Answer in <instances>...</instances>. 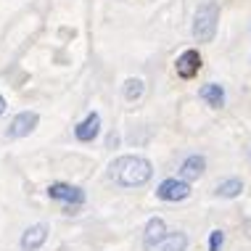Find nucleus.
I'll list each match as a JSON object with an SVG mask.
<instances>
[{
  "mask_svg": "<svg viewBox=\"0 0 251 251\" xmlns=\"http://www.w3.org/2000/svg\"><path fill=\"white\" fill-rule=\"evenodd\" d=\"M106 177L119 188H143L146 182H151L153 177V164L146 159V156H117V159L108 164Z\"/></svg>",
  "mask_w": 251,
  "mask_h": 251,
  "instance_id": "f257e3e1",
  "label": "nucleus"
},
{
  "mask_svg": "<svg viewBox=\"0 0 251 251\" xmlns=\"http://www.w3.org/2000/svg\"><path fill=\"white\" fill-rule=\"evenodd\" d=\"M217 26H220V3L206 0V3H201L193 13L191 32L199 43H212L214 35H217Z\"/></svg>",
  "mask_w": 251,
  "mask_h": 251,
  "instance_id": "f03ea898",
  "label": "nucleus"
},
{
  "mask_svg": "<svg viewBox=\"0 0 251 251\" xmlns=\"http://www.w3.org/2000/svg\"><path fill=\"white\" fill-rule=\"evenodd\" d=\"M191 193H193L191 182H185L180 177H167L156 185V199L167 201V203H180V201L191 199Z\"/></svg>",
  "mask_w": 251,
  "mask_h": 251,
  "instance_id": "7ed1b4c3",
  "label": "nucleus"
},
{
  "mask_svg": "<svg viewBox=\"0 0 251 251\" xmlns=\"http://www.w3.org/2000/svg\"><path fill=\"white\" fill-rule=\"evenodd\" d=\"M48 199L53 201H61V203H66V206H82L85 203V191L79 185H72V182H50L48 185Z\"/></svg>",
  "mask_w": 251,
  "mask_h": 251,
  "instance_id": "20e7f679",
  "label": "nucleus"
},
{
  "mask_svg": "<svg viewBox=\"0 0 251 251\" xmlns=\"http://www.w3.org/2000/svg\"><path fill=\"white\" fill-rule=\"evenodd\" d=\"M40 125V114L37 111H19L16 117L11 119L8 130H5V135H8L11 140H19V138H26V135H32L37 130Z\"/></svg>",
  "mask_w": 251,
  "mask_h": 251,
  "instance_id": "39448f33",
  "label": "nucleus"
},
{
  "mask_svg": "<svg viewBox=\"0 0 251 251\" xmlns=\"http://www.w3.org/2000/svg\"><path fill=\"white\" fill-rule=\"evenodd\" d=\"M201 66H203V58L199 48H188L175 58V72H177L180 79H193L201 72Z\"/></svg>",
  "mask_w": 251,
  "mask_h": 251,
  "instance_id": "423d86ee",
  "label": "nucleus"
},
{
  "mask_svg": "<svg viewBox=\"0 0 251 251\" xmlns=\"http://www.w3.org/2000/svg\"><path fill=\"white\" fill-rule=\"evenodd\" d=\"M100 135V114L98 111H90L82 122H77V127H74V138L79 140V143H93Z\"/></svg>",
  "mask_w": 251,
  "mask_h": 251,
  "instance_id": "0eeeda50",
  "label": "nucleus"
},
{
  "mask_svg": "<svg viewBox=\"0 0 251 251\" xmlns=\"http://www.w3.org/2000/svg\"><path fill=\"white\" fill-rule=\"evenodd\" d=\"M203 172H206V156H201V153L185 156V159H182V164H180V169H177L180 180H185V182L199 180Z\"/></svg>",
  "mask_w": 251,
  "mask_h": 251,
  "instance_id": "6e6552de",
  "label": "nucleus"
},
{
  "mask_svg": "<svg viewBox=\"0 0 251 251\" xmlns=\"http://www.w3.org/2000/svg\"><path fill=\"white\" fill-rule=\"evenodd\" d=\"M48 225L45 222H37V225H29L22 233V249L24 251H37L45 246V241H48Z\"/></svg>",
  "mask_w": 251,
  "mask_h": 251,
  "instance_id": "1a4fd4ad",
  "label": "nucleus"
},
{
  "mask_svg": "<svg viewBox=\"0 0 251 251\" xmlns=\"http://www.w3.org/2000/svg\"><path fill=\"white\" fill-rule=\"evenodd\" d=\"M199 98H201L209 108H222V106L227 103V93H225V87L217 85V82L201 85V87H199Z\"/></svg>",
  "mask_w": 251,
  "mask_h": 251,
  "instance_id": "9d476101",
  "label": "nucleus"
},
{
  "mask_svg": "<svg viewBox=\"0 0 251 251\" xmlns=\"http://www.w3.org/2000/svg\"><path fill=\"white\" fill-rule=\"evenodd\" d=\"M167 235V222L161 220V217H151V220L146 222V230H143V243L146 249L151 251L156 243H161V238Z\"/></svg>",
  "mask_w": 251,
  "mask_h": 251,
  "instance_id": "9b49d317",
  "label": "nucleus"
},
{
  "mask_svg": "<svg viewBox=\"0 0 251 251\" xmlns=\"http://www.w3.org/2000/svg\"><path fill=\"white\" fill-rule=\"evenodd\" d=\"M243 193V180L241 177H225V180H220L214 185V196L217 199H238V196Z\"/></svg>",
  "mask_w": 251,
  "mask_h": 251,
  "instance_id": "f8f14e48",
  "label": "nucleus"
},
{
  "mask_svg": "<svg viewBox=\"0 0 251 251\" xmlns=\"http://www.w3.org/2000/svg\"><path fill=\"white\" fill-rule=\"evenodd\" d=\"M188 243H191L188 235L182 230H177V233H167L161 238V243H156L151 251H188Z\"/></svg>",
  "mask_w": 251,
  "mask_h": 251,
  "instance_id": "ddd939ff",
  "label": "nucleus"
},
{
  "mask_svg": "<svg viewBox=\"0 0 251 251\" xmlns=\"http://www.w3.org/2000/svg\"><path fill=\"white\" fill-rule=\"evenodd\" d=\"M143 93H146V82L140 77H130V79H125V85H122V96H125V100H140L143 98Z\"/></svg>",
  "mask_w": 251,
  "mask_h": 251,
  "instance_id": "4468645a",
  "label": "nucleus"
},
{
  "mask_svg": "<svg viewBox=\"0 0 251 251\" xmlns=\"http://www.w3.org/2000/svg\"><path fill=\"white\" fill-rule=\"evenodd\" d=\"M225 246V230H212L209 233V251H222Z\"/></svg>",
  "mask_w": 251,
  "mask_h": 251,
  "instance_id": "2eb2a0df",
  "label": "nucleus"
},
{
  "mask_svg": "<svg viewBox=\"0 0 251 251\" xmlns=\"http://www.w3.org/2000/svg\"><path fill=\"white\" fill-rule=\"evenodd\" d=\"M5 108H8V103H5V98L0 96V117H3V114H5Z\"/></svg>",
  "mask_w": 251,
  "mask_h": 251,
  "instance_id": "dca6fc26",
  "label": "nucleus"
},
{
  "mask_svg": "<svg viewBox=\"0 0 251 251\" xmlns=\"http://www.w3.org/2000/svg\"><path fill=\"white\" fill-rule=\"evenodd\" d=\"M249 156H251V151H249Z\"/></svg>",
  "mask_w": 251,
  "mask_h": 251,
  "instance_id": "f3484780",
  "label": "nucleus"
}]
</instances>
